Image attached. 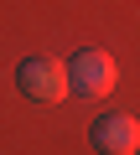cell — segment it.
Segmentation results:
<instances>
[{
	"label": "cell",
	"mask_w": 140,
	"mask_h": 155,
	"mask_svg": "<svg viewBox=\"0 0 140 155\" xmlns=\"http://www.w3.org/2000/svg\"><path fill=\"white\" fill-rule=\"evenodd\" d=\"M135 155H140V150H135Z\"/></svg>",
	"instance_id": "cell-4"
},
{
	"label": "cell",
	"mask_w": 140,
	"mask_h": 155,
	"mask_svg": "<svg viewBox=\"0 0 140 155\" xmlns=\"http://www.w3.org/2000/svg\"><path fill=\"white\" fill-rule=\"evenodd\" d=\"M16 88L31 104H62L67 98V62H57V57H26L16 67Z\"/></svg>",
	"instance_id": "cell-2"
},
{
	"label": "cell",
	"mask_w": 140,
	"mask_h": 155,
	"mask_svg": "<svg viewBox=\"0 0 140 155\" xmlns=\"http://www.w3.org/2000/svg\"><path fill=\"white\" fill-rule=\"evenodd\" d=\"M88 140H94L99 155H135L140 150V124L130 114H104V119H94Z\"/></svg>",
	"instance_id": "cell-3"
},
{
	"label": "cell",
	"mask_w": 140,
	"mask_h": 155,
	"mask_svg": "<svg viewBox=\"0 0 140 155\" xmlns=\"http://www.w3.org/2000/svg\"><path fill=\"white\" fill-rule=\"evenodd\" d=\"M114 83H119V67L99 47H83L73 62H67V93H78V98H104Z\"/></svg>",
	"instance_id": "cell-1"
}]
</instances>
